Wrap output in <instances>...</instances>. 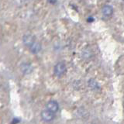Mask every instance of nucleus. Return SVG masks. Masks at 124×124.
Segmentation results:
<instances>
[{
	"label": "nucleus",
	"instance_id": "obj_1",
	"mask_svg": "<svg viewBox=\"0 0 124 124\" xmlns=\"http://www.w3.org/2000/svg\"><path fill=\"white\" fill-rule=\"evenodd\" d=\"M66 71H67V68L63 62H59L54 66V74L57 77L63 76L66 73Z\"/></svg>",
	"mask_w": 124,
	"mask_h": 124
},
{
	"label": "nucleus",
	"instance_id": "obj_2",
	"mask_svg": "<svg viewBox=\"0 0 124 124\" xmlns=\"http://www.w3.org/2000/svg\"><path fill=\"white\" fill-rule=\"evenodd\" d=\"M46 109L48 110L50 112H53V113L55 114L56 112L58 111V109H59V105H58V103L56 102V101H50L49 102H47V104H46Z\"/></svg>",
	"mask_w": 124,
	"mask_h": 124
},
{
	"label": "nucleus",
	"instance_id": "obj_3",
	"mask_svg": "<svg viewBox=\"0 0 124 124\" xmlns=\"http://www.w3.org/2000/svg\"><path fill=\"white\" fill-rule=\"evenodd\" d=\"M54 113L53 112H50L48 110H44L42 112H41V117H42V119L44 120L45 122H50L52 121L54 118Z\"/></svg>",
	"mask_w": 124,
	"mask_h": 124
},
{
	"label": "nucleus",
	"instance_id": "obj_4",
	"mask_svg": "<svg viewBox=\"0 0 124 124\" xmlns=\"http://www.w3.org/2000/svg\"><path fill=\"white\" fill-rule=\"evenodd\" d=\"M23 43H24V44L30 47V46L35 42V39H34V37L32 36V35L27 34L23 37Z\"/></svg>",
	"mask_w": 124,
	"mask_h": 124
},
{
	"label": "nucleus",
	"instance_id": "obj_5",
	"mask_svg": "<svg viewBox=\"0 0 124 124\" xmlns=\"http://www.w3.org/2000/svg\"><path fill=\"white\" fill-rule=\"evenodd\" d=\"M102 13L106 16H112V13H113V9H112L111 6H104L102 9Z\"/></svg>",
	"mask_w": 124,
	"mask_h": 124
},
{
	"label": "nucleus",
	"instance_id": "obj_6",
	"mask_svg": "<svg viewBox=\"0 0 124 124\" xmlns=\"http://www.w3.org/2000/svg\"><path fill=\"white\" fill-rule=\"evenodd\" d=\"M30 49L31 50V52L33 54H37L41 50V45L40 43L35 41L33 44L30 46Z\"/></svg>",
	"mask_w": 124,
	"mask_h": 124
},
{
	"label": "nucleus",
	"instance_id": "obj_7",
	"mask_svg": "<svg viewBox=\"0 0 124 124\" xmlns=\"http://www.w3.org/2000/svg\"><path fill=\"white\" fill-rule=\"evenodd\" d=\"M32 67H31V65L27 64V63H25V64H23L22 66H21V70L23 73L25 74H30L31 71H32Z\"/></svg>",
	"mask_w": 124,
	"mask_h": 124
},
{
	"label": "nucleus",
	"instance_id": "obj_8",
	"mask_svg": "<svg viewBox=\"0 0 124 124\" xmlns=\"http://www.w3.org/2000/svg\"><path fill=\"white\" fill-rule=\"evenodd\" d=\"M89 86H90L92 89H95V88H99V85H98V83L96 82V81L95 80L93 79H91L90 81H89Z\"/></svg>",
	"mask_w": 124,
	"mask_h": 124
},
{
	"label": "nucleus",
	"instance_id": "obj_9",
	"mask_svg": "<svg viewBox=\"0 0 124 124\" xmlns=\"http://www.w3.org/2000/svg\"><path fill=\"white\" fill-rule=\"evenodd\" d=\"M47 1L50 4H55L57 2V0H47Z\"/></svg>",
	"mask_w": 124,
	"mask_h": 124
}]
</instances>
